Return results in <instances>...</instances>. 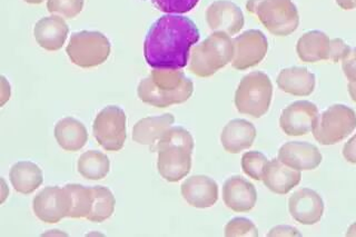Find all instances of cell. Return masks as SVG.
Listing matches in <instances>:
<instances>
[{
  "instance_id": "6da1fadb",
  "label": "cell",
  "mask_w": 356,
  "mask_h": 237,
  "mask_svg": "<svg viewBox=\"0 0 356 237\" xmlns=\"http://www.w3.org/2000/svg\"><path fill=\"white\" fill-rule=\"evenodd\" d=\"M200 37L192 19L165 15L150 26L145 37V60L152 68L181 70L187 66L191 49Z\"/></svg>"
},
{
  "instance_id": "7a4b0ae2",
  "label": "cell",
  "mask_w": 356,
  "mask_h": 237,
  "mask_svg": "<svg viewBox=\"0 0 356 237\" xmlns=\"http://www.w3.org/2000/svg\"><path fill=\"white\" fill-rule=\"evenodd\" d=\"M193 92V81L181 70L154 68L137 87L139 99L157 108L185 103L192 97Z\"/></svg>"
},
{
  "instance_id": "3957f363",
  "label": "cell",
  "mask_w": 356,
  "mask_h": 237,
  "mask_svg": "<svg viewBox=\"0 0 356 237\" xmlns=\"http://www.w3.org/2000/svg\"><path fill=\"white\" fill-rule=\"evenodd\" d=\"M233 56V40L229 35L214 31L200 45L193 47L188 70L197 77L207 79L232 63Z\"/></svg>"
},
{
  "instance_id": "277c9868",
  "label": "cell",
  "mask_w": 356,
  "mask_h": 237,
  "mask_svg": "<svg viewBox=\"0 0 356 237\" xmlns=\"http://www.w3.org/2000/svg\"><path fill=\"white\" fill-rule=\"evenodd\" d=\"M246 9L274 36H289L300 26V14L292 0H248Z\"/></svg>"
},
{
  "instance_id": "5b68a950",
  "label": "cell",
  "mask_w": 356,
  "mask_h": 237,
  "mask_svg": "<svg viewBox=\"0 0 356 237\" xmlns=\"http://www.w3.org/2000/svg\"><path fill=\"white\" fill-rule=\"evenodd\" d=\"M272 98L270 77L263 72H252L239 81L234 103L241 114L259 118L268 112Z\"/></svg>"
},
{
  "instance_id": "8992f818",
  "label": "cell",
  "mask_w": 356,
  "mask_h": 237,
  "mask_svg": "<svg viewBox=\"0 0 356 237\" xmlns=\"http://www.w3.org/2000/svg\"><path fill=\"white\" fill-rule=\"evenodd\" d=\"M108 38L99 31H81L72 34L66 53L72 64L81 68L97 67L111 56Z\"/></svg>"
},
{
  "instance_id": "52a82bcc",
  "label": "cell",
  "mask_w": 356,
  "mask_h": 237,
  "mask_svg": "<svg viewBox=\"0 0 356 237\" xmlns=\"http://www.w3.org/2000/svg\"><path fill=\"white\" fill-rule=\"evenodd\" d=\"M356 114L350 107L335 104L318 115L313 136L321 145H335L353 133Z\"/></svg>"
},
{
  "instance_id": "ba28073f",
  "label": "cell",
  "mask_w": 356,
  "mask_h": 237,
  "mask_svg": "<svg viewBox=\"0 0 356 237\" xmlns=\"http://www.w3.org/2000/svg\"><path fill=\"white\" fill-rule=\"evenodd\" d=\"M92 134L107 152H120L127 138V116L120 107H105L98 113L92 125Z\"/></svg>"
},
{
  "instance_id": "9c48e42d",
  "label": "cell",
  "mask_w": 356,
  "mask_h": 237,
  "mask_svg": "<svg viewBox=\"0 0 356 237\" xmlns=\"http://www.w3.org/2000/svg\"><path fill=\"white\" fill-rule=\"evenodd\" d=\"M33 211L39 220L47 224H56L68 218L72 211V199L66 186L44 187L33 201Z\"/></svg>"
},
{
  "instance_id": "30bf717a",
  "label": "cell",
  "mask_w": 356,
  "mask_h": 237,
  "mask_svg": "<svg viewBox=\"0 0 356 237\" xmlns=\"http://www.w3.org/2000/svg\"><path fill=\"white\" fill-rule=\"evenodd\" d=\"M234 56L232 66L237 70L254 67L265 58L268 42L259 29H250L233 40Z\"/></svg>"
},
{
  "instance_id": "8fae6325",
  "label": "cell",
  "mask_w": 356,
  "mask_h": 237,
  "mask_svg": "<svg viewBox=\"0 0 356 237\" xmlns=\"http://www.w3.org/2000/svg\"><path fill=\"white\" fill-rule=\"evenodd\" d=\"M318 115L314 103L294 101L282 112L280 126L287 136H303L313 131Z\"/></svg>"
},
{
  "instance_id": "7c38bea8",
  "label": "cell",
  "mask_w": 356,
  "mask_h": 237,
  "mask_svg": "<svg viewBox=\"0 0 356 237\" xmlns=\"http://www.w3.org/2000/svg\"><path fill=\"white\" fill-rule=\"evenodd\" d=\"M206 22L209 29L233 36L244 27L242 9L229 0H216L206 9Z\"/></svg>"
},
{
  "instance_id": "4fadbf2b",
  "label": "cell",
  "mask_w": 356,
  "mask_h": 237,
  "mask_svg": "<svg viewBox=\"0 0 356 237\" xmlns=\"http://www.w3.org/2000/svg\"><path fill=\"white\" fill-rule=\"evenodd\" d=\"M157 153V170L165 181L176 183L188 175L192 168L191 149L183 146H165Z\"/></svg>"
},
{
  "instance_id": "5bb4252c",
  "label": "cell",
  "mask_w": 356,
  "mask_h": 237,
  "mask_svg": "<svg viewBox=\"0 0 356 237\" xmlns=\"http://www.w3.org/2000/svg\"><path fill=\"white\" fill-rule=\"evenodd\" d=\"M289 212L298 223L314 225L320 222L324 214V202L315 190L302 188L293 193L289 197Z\"/></svg>"
},
{
  "instance_id": "9a60e30c",
  "label": "cell",
  "mask_w": 356,
  "mask_h": 237,
  "mask_svg": "<svg viewBox=\"0 0 356 237\" xmlns=\"http://www.w3.org/2000/svg\"><path fill=\"white\" fill-rule=\"evenodd\" d=\"M278 159L296 170H313L322 163V154L311 142H289L278 149Z\"/></svg>"
},
{
  "instance_id": "2e32d148",
  "label": "cell",
  "mask_w": 356,
  "mask_h": 237,
  "mask_svg": "<svg viewBox=\"0 0 356 237\" xmlns=\"http://www.w3.org/2000/svg\"><path fill=\"white\" fill-rule=\"evenodd\" d=\"M222 201L233 212L248 213L255 207L257 192L242 176H232L222 186Z\"/></svg>"
},
{
  "instance_id": "e0dca14e",
  "label": "cell",
  "mask_w": 356,
  "mask_h": 237,
  "mask_svg": "<svg viewBox=\"0 0 356 237\" xmlns=\"http://www.w3.org/2000/svg\"><path fill=\"white\" fill-rule=\"evenodd\" d=\"M181 196L191 206L209 209L218 201V185L206 175L191 176L181 186Z\"/></svg>"
},
{
  "instance_id": "ac0fdd59",
  "label": "cell",
  "mask_w": 356,
  "mask_h": 237,
  "mask_svg": "<svg viewBox=\"0 0 356 237\" xmlns=\"http://www.w3.org/2000/svg\"><path fill=\"white\" fill-rule=\"evenodd\" d=\"M70 28L60 16H49L37 22L33 27V37L42 49L57 51L63 48L68 37Z\"/></svg>"
},
{
  "instance_id": "d6986e66",
  "label": "cell",
  "mask_w": 356,
  "mask_h": 237,
  "mask_svg": "<svg viewBox=\"0 0 356 237\" xmlns=\"http://www.w3.org/2000/svg\"><path fill=\"white\" fill-rule=\"evenodd\" d=\"M256 129L246 120H231L226 124L220 134V142L227 153L238 154L253 145Z\"/></svg>"
},
{
  "instance_id": "ffe728a7",
  "label": "cell",
  "mask_w": 356,
  "mask_h": 237,
  "mask_svg": "<svg viewBox=\"0 0 356 237\" xmlns=\"http://www.w3.org/2000/svg\"><path fill=\"white\" fill-rule=\"evenodd\" d=\"M261 181L270 192L285 195L300 184L302 174L300 170H293L275 158L267 164Z\"/></svg>"
},
{
  "instance_id": "44dd1931",
  "label": "cell",
  "mask_w": 356,
  "mask_h": 237,
  "mask_svg": "<svg viewBox=\"0 0 356 237\" xmlns=\"http://www.w3.org/2000/svg\"><path fill=\"white\" fill-rule=\"evenodd\" d=\"M277 86L283 92L298 97H306L314 92L316 79L307 68L293 67L285 68L281 70L276 79Z\"/></svg>"
},
{
  "instance_id": "7402d4cb",
  "label": "cell",
  "mask_w": 356,
  "mask_h": 237,
  "mask_svg": "<svg viewBox=\"0 0 356 237\" xmlns=\"http://www.w3.org/2000/svg\"><path fill=\"white\" fill-rule=\"evenodd\" d=\"M175 122L174 115L167 113L161 116L145 117L137 122L133 129V140L139 145H147L150 148L161 140L167 129Z\"/></svg>"
},
{
  "instance_id": "603a6c76",
  "label": "cell",
  "mask_w": 356,
  "mask_h": 237,
  "mask_svg": "<svg viewBox=\"0 0 356 237\" xmlns=\"http://www.w3.org/2000/svg\"><path fill=\"white\" fill-rule=\"evenodd\" d=\"M330 37L321 31H309L300 36L296 53L304 63H317L330 59Z\"/></svg>"
},
{
  "instance_id": "cb8c5ba5",
  "label": "cell",
  "mask_w": 356,
  "mask_h": 237,
  "mask_svg": "<svg viewBox=\"0 0 356 237\" xmlns=\"http://www.w3.org/2000/svg\"><path fill=\"white\" fill-rule=\"evenodd\" d=\"M56 140L64 151H81L88 140L86 127L79 120L74 117H65L56 124Z\"/></svg>"
},
{
  "instance_id": "d4e9b609",
  "label": "cell",
  "mask_w": 356,
  "mask_h": 237,
  "mask_svg": "<svg viewBox=\"0 0 356 237\" xmlns=\"http://www.w3.org/2000/svg\"><path fill=\"white\" fill-rule=\"evenodd\" d=\"M9 179L15 190L24 195L35 192L44 181L42 170L38 165L28 161L13 165Z\"/></svg>"
},
{
  "instance_id": "484cf974",
  "label": "cell",
  "mask_w": 356,
  "mask_h": 237,
  "mask_svg": "<svg viewBox=\"0 0 356 237\" xmlns=\"http://www.w3.org/2000/svg\"><path fill=\"white\" fill-rule=\"evenodd\" d=\"M77 170L83 179L100 181L108 175L111 170V161L107 155L102 152H85L78 158Z\"/></svg>"
},
{
  "instance_id": "4316f807",
  "label": "cell",
  "mask_w": 356,
  "mask_h": 237,
  "mask_svg": "<svg viewBox=\"0 0 356 237\" xmlns=\"http://www.w3.org/2000/svg\"><path fill=\"white\" fill-rule=\"evenodd\" d=\"M92 190V212L86 220L92 223H103L114 214L116 199L114 194L107 187L94 186Z\"/></svg>"
},
{
  "instance_id": "83f0119b",
  "label": "cell",
  "mask_w": 356,
  "mask_h": 237,
  "mask_svg": "<svg viewBox=\"0 0 356 237\" xmlns=\"http://www.w3.org/2000/svg\"><path fill=\"white\" fill-rule=\"evenodd\" d=\"M72 199V211L68 218H87L92 212V187L79 184H67Z\"/></svg>"
},
{
  "instance_id": "f1b7e54d",
  "label": "cell",
  "mask_w": 356,
  "mask_h": 237,
  "mask_svg": "<svg viewBox=\"0 0 356 237\" xmlns=\"http://www.w3.org/2000/svg\"><path fill=\"white\" fill-rule=\"evenodd\" d=\"M165 146H183L193 152L194 151V138L192 134L181 126H174V127L172 126L165 131L161 140L150 148V152H157L159 148Z\"/></svg>"
},
{
  "instance_id": "f546056e",
  "label": "cell",
  "mask_w": 356,
  "mask_h": 237,
  "mask_svg": "<svg viewBox=\"0 0 356 237\" xmlns=\"http://www.w3.org/2000/svg\"><path fill=\"white\" fill-rule=\"evenodd\" d=\"M268 159L261 152H246L242 157V170L248 177L261 181L266 170Z\"/></svg>"
},
{
  "instance_id": "4dcf8cb0",
  "label": "cell",
  "mask_w": 356,
  "mask_h": 237,
  "mask_svg": "<svg viewBox=\"0 0 356 237\" xmlns=\"http://www.w3.org/2000/svg\"><path fill=\"white\" fill-rule=\"evenodd\" d=\"M85 0H47L50 14H59L64 17L75 18L83 12Z\"/></svg>"
},
{
  "instance_id": "1f68e13d",
  "label": "cell",
  "mask_w": 356,
  "mask_h": 237,
  "mask_svg": "<svg viewBox=\"0 0 356 237\" xmlns=\"http://www.w3.org/2000/svg\"><path fill=\"white\" fill-rule=\"evenodd\" d=\"M225 236H252L257 237L259 235V229L255 224L248 218H235L229 220L225 226Z\"/></svg>"
},
{
  "instance_id": "d6a6232c",
  "label": "cell",
  "mask_w": 356,
  "mask_h": 237,
  "mask_svg": "<svg viewBox=\"0 0 356 237\" xmlns=\"http://www.w3.org/2000/svg\"><path fill=\"white\" fill-rule=\"evenodd\" d=\"M156 8L165 14H186L197 6L200 0H150Z\"/></svg>"
},
{
  "instance_id": "836d02e7",
  "label": "cell",
  "mask_w": 356,
  "mask_h": 237,
  "mask_svg": "<svg viewBox=\"0 0 356 237\" xmlns=\"http://www.w3.org/2000/svg\"><path fill=\"white\" fill-rule=\"evenodd\" d=\"M350 51H352V48L344 40L341 38H334L330 42V59L328 60H331L335 64L343 62L348 56Z\"/></svg>"
},
{
  "instance_id": "e575fe53",
  "label": "cell",
  "mask_w": 356,
  "mask_h": 237,
  "mask_svg": "<svg viewBox=\"0 0 356 237\" xmlns=\"http://www.w3.org/2000/svg\"><path fill=\"white\" fill-rule=\"evenodd\" d=\"M342 70L348 83L356 84V47L353 48L348 56L342 62Z\"/></svg>"
},
{
  "instance_id": "d590c367",
  "label": "cell",
  "mask_w": 356,
  "mask_h": 237,
  "mask_svg": "<svg viewBox=\"0 0 356 237\" xmlns=\"http://www.w3.org/2000/svg\"><path fill=\"white\" fill-rule=\"evenodd\" d=\"M267 236H302V234L292 226L280 225L273 227Z\"/></svg>"
},
{
  "instance_id": "8d00e7d4",
  "label": "cell",
  "mask_w": 356,
  "mask_h": 237,
  "mask_svg": "<svg viewBox=\"0 0 356 237\" xmlns=\"http://www.w3.org/2000/svg\"><path fill=\"white\" fill-rule=\"evenodd\" d=\"M343 156L350 164H356V134L343 147Z\"/></svg>"
},
{
  "instance_id": "74e56055",
  "label": "cell",
  "mask_w": 356,
  "mask_h": 237,
  "mask_svg": "<svg viewBox=\"0 0 356 237\" xmlns=\"http://www.w3.org/2000/svg\"><path fill=\"white\" fill-rule=\"evenodd\" d=\"M337 3L339 8L344 10H352L356 8V0H337Z\"/></svg>"
},
{
  "instance_id": "f35d334b",
  "label": "cell",
  "mask_w": 356,
  "mask_h": 237,
  "mask_svg": "<svg viewBox=\"0 0 356 237\" xmlns=\"http://www.w3.org/2000/svg\"><path fill=\"white\" fill-rule=\"evenodd\" d=\"M348 90L350 98L356 103V84H354V83H348Z\"/></svg>"
},
{
  "instance_id": "ab89813d",
  "label": "cell",
  "mask_w": 356,
  "mask_h": 237,
  "mask_svg": "<svg viewBox=\"0 0 356 237\" xmlns=\"http://www.w3.org/2000/svg\"><path fill=\"white\" fill-rule=\"evenodd\" d=\"M346 236L348 237H356V222L355 223L352 224V225L348 227V233H346Z\"/></svg>"
},
{
  "instance_id": "60d3db41",
  "label": "cell",
  "mask_w": 356,
  "mask_h": 237,
  "mask_svg": "<svg viewBox=\"0 0 356 237\" xmlns=\"http://www.w3.org/2000/svg\"><path fill=\"white\" fill-rule=\"evenodd\" d=\"M24 1L31 3V5H39V3H44V0H24Z\"/></svg>"
}]
</instances>
